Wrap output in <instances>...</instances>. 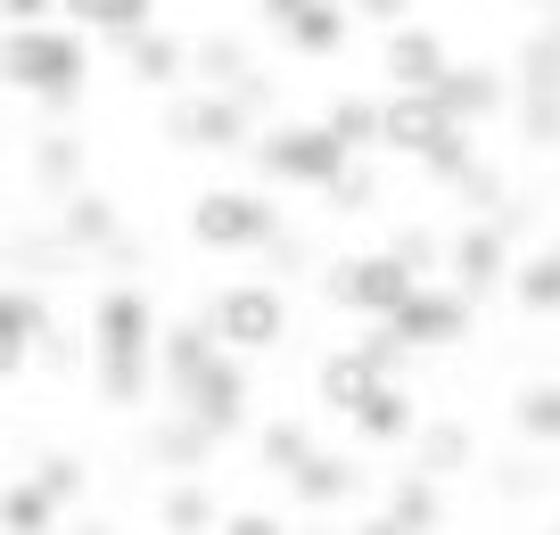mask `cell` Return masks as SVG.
<instances>
[{"mask_svg": "<svg viewBox=\"0 0 560 535\" xmlns=\"http://www.w3.org/2000/svg\"><path fill=\"white\" fill-rule=\"evenodd\" d=\"M338 420H347V437H354V445H371V453H380V445H404V437H412V420H420V396H412L404 380H380L363 404H347Z\"/></svg>", "mask_w": 560, "mask_h": 535, "instance_id": "cell-16", "label": "cell"}, {"mask_svg": "<svg viewBox=\"0 0 560 535\" xmlns=\"http://www.w3.org/2000/svg\"><path fill=\"white\" fill-rule=\"evenodd\" d=\"M445 190H454L470 214H494V207H503V190H511V182H503V165H487V156L470 149V156L454 165V182H445Z\"/></svg>", "mask_w": 560, "mask_h": 535, "instance_id": "cell-31", "label": "cell"}, {"mask_svg": "<svg viewBox=\"0 0 560 535\" xmlns=\"http://www.w3.org/2000/svg\"><path fill=\"white\" fill-rule=\"evenodd\" d=\"M511 107H520V140L536 156H552V140H560V42H552V18H544V34H527V50H520Z\"/></svg>", "mask_w": 560, "mask_h": 535, "instance_id": "cell-8", "label": "cell"}, {"mask_svg": "<svg viewBox=\"0 0 560 535\" xmlns=\"http://www.w3.org/2000/svg\"><path fill=\"white\" fill-rule=\"evenodd\" d=\"M247 387H256V380H247V363H240V354H223V346H214L207 363H198V371H190V380H182V387H165V396H174L182 412H190L198 429L214 437V445H231V437L247 429Z\"/></svg>", "mask_w": 560, "mask_h": 535, "instance_id": "cell-7", "label": "cell"}, {"mask_svg": "<svg viewBox=\"0 0 560 535\" xmlns=\"http://www.w3.org/2000/svg\"><path fill=\"white\" fill-rule=\"evenodd\" d=\"M445 280H454L462 296H478L487 305L494 289H503V272H511V240H503V223L494 214H470V223L445 240V264H438Z\"/></svg>", "mask_w": 560, "mask_h": 535, "instance_id": "cell-11", "label": "cell"}, {"mask_svg": "<svg viewBox=\"0 0 560 535\" xmlns=\"http://www.w3.org/2000/svg\"><path fill=\"white\" fill-rule=\"evenodd\" d=\"M214 527H231V535H280L289 519H280V511H264V502H240V511H223Z\"/></svg>", "mask_w": 560, "mask_h": 535, "instance_id": "cell-39", "label": "cell"}, {"mask_svg": "<svg viewBox=\"0 0 560 535\" xmlns=\"http://www.w3.org/2000/svg\"><path fill=\"white\" fill-rule=\"evenodd\" d=\"M140 453H149V462H158L165 478H198V469H214V437L198 429L190 412H174V420H149Z\"/></svg>", "mask_w": 560, "mask_h": 535, "instance_id": "cell-21", "label": "cell"}, {"mask_svg": "<svg viewBox=\"0 0 560 535\" xmlns=\"http://www.w3.org/2000/svg\"><path fill=\"white\" fill-rule=\"evenodd\" d=\"M445 132H454V116H445L429 91H387L380 100V149L396 156V165H420Z\"/></svg>", "mask_w": 560, "mask_h": 535, "instance_id": "cell-13", "label": "cell"}, {"mask_svg": "<svg viewBox=\"0 0 560 535\" xmlns=\"http://www.w3.org/2000/svg\"><path fill=\"white\" fill-rule=\"evenodd\" d=\"M305 453H314V429H305V420H264V429H256V462L272 469V478H280V469H298Z\"/></svg>", "mask_w": 560, "mask_h": 535, "instance_id": "cell-33", "label": "cell"}, {"mask_svg": "<svg viewBox=\"0 0 560 535\" xmlns=\"http://www.w3.org/2000/svg\"><path fill=\"white\" fill-rule=\"evenodd\" d=\"M0 91L34 100L42 116H74L91 91V34L67 18L0 25Z\"/></svg>", "mask_w": 560, "mask_h": 535, "instance_id": "cell-1", "label": "cell"}, {"mask_svg": "<svg viewBox=\"0 0 560 535\" xmlns=\"http://www.w3.org/2000/svg\"><path fill=\"white\" fill-rule=\"evenodd\" d=\"M83 165H91V149H83V132H74V124H50V132L34 140V156H25V173H34L42 198L74 190V182H83Z\"/></svg>", "mask_w": 560, "mask_h": 535, "instance_id": "cell-24", "label": "cell"}, {"mask_svg": "<svg viewBox=\"0 0 560 535\" xmlns=\"http://www.w3.org/2000/svg\"><path fill=\"white\" fill-rule=\"evenodd\" d=\"M404 445H412V469L420 478H462V469H478V429L470 420H412V437H404Z\"/></svg>", "mask_w": 560, "mask_h": 535, "instance_id": "cell-18", "label": "cell"}, {"mask_svg": "<svg viewBox=\"0 0 560 535\" xmlns=\"http://www.w3.org/2000/svg\"><path fill=\"white\" fill-rule=\"evenodd\" d=\"M511 429H520V445L560 453V387L552 380H527L520 396H511Z\"/></svg>", "mask_w": 560, "mask_h": 535, "instance_id": "cell-29", "label": "cell"}, {"mask_svg": "<svg viewBox=\"0 0 560 535\" xmlns=\"http://www.w3.org/2000/svg\"><path fill=\"white\" fill-rule=\"evenodd\" d=\"M371 387H380V363H371L363 346H330L314 363V396H322V412H347V404H363Z\"/></svg>", "mask_w": 560, "mask_h": 535, "instance_id": "cell-22", "label": "cell"}, {"mask_svg": "<svg viewBox=\"0 0 560 535\" xmlns=\"http://www.w3.org/2000/svg\"><path fill=\"white\" fill-rule=\"evenodd\" d=\"M412 289V272H404L387 247H371V256H338V264H322V296H330L338 313H354V322H380L396 296Z\"/></svg>", "mask_w": 560, "mask_h": 535, "instance_id": "cell-10", "label": "cell"}, {"mask_svg": "<svg viewBox=\"0 0 560 535\" xmlns=\"http://www.w3.org/2000/svg\"><path fill=\"white\" fill-rule=\"evenodd\" d=\"M322 198H330L338 214H371V207H380V173H371L363 156H347V165L322 182Z\"/></svg>", "mask_w": 560, "mask_h": 535, "instance_id": "cell-36", "label": "cell"}, {"mask_svg": "<svg viewBox=\"0 0 560 535\" xmlns=\"http://www.w3.org/2000/svg\"><path fill=\"white\" fill-rule=\"evenodd\" d=\"M429 100H438L454 124H470V132H478V124H494V116L511 107V74H503V67H478V58H454V67L438 74V91H429Z\"/></svg>", "mask_w": 560, "mask_h": 535, "instance_id": "cell-14", "label": "cell"}, {"mask_svg": "<svg viewBox=\"0 0 560 535\" xmlns=\"http://www.w3.org/2000/svg\"><path fill=\"white\" fill-rule=\"evenodd\" d=\"M247 156H256V173H272L289 190H322V182L347 165V149L330 140V124H272V116L247 132Z\"/></svg>", "mask_w": 560, "mask_h": 535, "instance_id": "cell-5", "label": "cell"}, {"mask_svg": "<svg viewBox=\"0 0 560 535\" xmlns=\"http://www.w3.org/2000/svg\"><path fill=\"white\" fill-rule=\"evenodd\" d=\"M511 305L527 313V322H552L560 313V256H552V240L544 247H527V256H511Z\"/></svg>", "mask_w": 560, "mask_h": 535, "instance_id": "cell-25", "label": "cell"}, {"mask_svg": "<svg viewBox=\"0 0 560 535\" xmlns=\"http://www.w3.org/2000/svg\"><path fill=\"white\" fill-rule=\"evenodd\" d=\"M347 34H354L347 0H298L289 25H280V50H289V58H338V50H347Z\"/></svg>", "mask_w": 560, "mask_h": 535, "instance_id": "cell-20", "label": "cell"}, {"mask_svg": "<svg viewBox=\"0 0 560 535\" xmlns=\"http://www.w3.org/2000/svg\"><path fill=\"white\" fill-rule=\"evenodd\" d=\"M247 67H256V42H247V34H207V42H190V74H182V83L231 91Z\"/></svg>", "mask_w": 560, "mask_h": 535, "instance_id": "cell-26", "label": "cell"}, {"mask_svg": "<svg viewBox=\"0 0 560 535\" xmlns=\"http://www.w3.org/2000/svg\"><path fill=\"white\" fill-rule=\"evenodd\" d=\"M34 18H58V0H0V25H34Z\"/></svg>", "mask_w": 560, "mask_h": 535, "instance_id": "cell-41", "label": "cell"}, {"mask_svg": "<svg viewBox=\"0 0 560 535\" xmlns=\"http://www.w3.org/2000/svg\"><path fill=\"white\" fill-rule=\"evenodd\" d=\"M412 9H420V0H347V18H354V25H404Z\"/></svg>", "mask_w": 560, "mask_h": 535, "instance_id": "cell-40", "label": "cell"}, {"mask_svg": "<svg viewBox=\"0 0 560 535\" xmlns=\"http://www.w3.org/2000/svg\"><path fill=\"white\" fill-rule=\"evenodd\" d=\"M58 18L100 34V42H124V34H140V25L158 18V0H58Z\"/></svg>", "mask_w": 560, "mask_h": 535, "instance_id": "cell-27", "label": "cell"}, {"mask_svg": "<svg viewBox=\"0 0 560 535\" xmlns=\"http://www.w3.org/2000/svg\"><path fill=\"white\" fill-rule=\"evenodd\" d=\"M223 519V502H214V478L198 469V478H174L158 495V527H174V535H198V527H214Z\"/></svg>", "mask_w": 560, "mask_h": 535, "instance_id": "cell-28", "label": "cell"}, {"mask_svg": "<svg viewBox=\"0 0 560 535\" xmlns=\"http://www.w3.org/2000/svg\"><path fill=\"white\" fill-rule=\"evenodd\" d=\"M116 50H124V74H132L140 91H174L182 74H190V42H182L174 25H158V18L140 25V34H124Z\"/></svg>", "mask_w": 560, "mask_h": 535, "instance_id": "cell-17", "label": "cell"}, {"mask_svg": "<svg viewBox=\"0 0 560 535\" xmlns=\"http://www.w3.org/2000/svg\"><path fill=\"white\" fill-rule=\"evenodd\" d=\"M289 9H298V0H256V18H264V34H280V25H289Z\"/></svg>", "mask_w": 560, "mask_h": 535, "instance_id": "cell-42", "label": "cell"}, {"mask_svg": "<svg viewBox=\"0 0 560 535\" xmlns=\"http://www.w3.org/2000/svg\"><path fill=\"white\" fill-rule=\"evenodd\" d=\"M34 486L58 502V511H67V502L91 495V462H83V453H42V462H34Z\"/></svg>", "mask_w": 560, "mask_h": 535, "instance_id": "cell-35", "label": "cell"}, {"mask_svg": "<svg viewBox=\"0 0 560 535\" xmlns=\"http://www.w3.org/2000/svg\"><path fill=\"white\" fill-rule=\"evenodd\" d=\"M149 338H158V296L140 280H116V289L91 296V380H100V404L132 412L149 396V380H158Z\"/></svg>", "mask_w": 560, "mask_h": 535, "instance_id": "cell-2", "label": "cell"}, {"mask_svg": "<svg viewBox=\"0 0 560 535\" xmlns=\"http://www.w3.org/2000/svg\"><path fill=\"white\" fill-rule=\"evenodd\" d=\"M322 124H330V140L347 156H371L380 149V100H371V91H338L330 107H322Z\"/></svg>", "mask_w": 560, "mask_h": 535, "instance_id": "cell-30", "label": "cell"}, {"mask_svg": "<svg viewBox=\"0 0 560 535\" xmlns=\"http://www.w3.org/2000/svg\"><path fill=\"white\" fill-rule=\"evenodd\" d=\"M445 67H454V50H445L438 25H420V18L380 25V83L387 91H438Z\"/></svg>", "mask_w": 560, "mask_h": 535, "instance_id": "cell-12", "label": "cell"}, {"mask_svg": "<svg viewBox=\"0 0 560 535\" xmlns=\"http://www.w3.org/2000/svg\"><path fill=\"white\" fill-rule=\"evenodd\" d=\"M247 132H256V116H247L231 91H207V83H190L165 107V140H174V149H198V156H240Z\"/></svg>", "mask_w": 560, "mask_h": 535, "instance_id": "cell-9", "label": "cell"}, {"mask_svg": "<svg viewBox=\"0 0 560 535\" xmlns=\"http://www.w3.org/2000/svg\"><path fill=\"white\" fill-rule=\"evenodd\" d=\"M380 322L396 329L412 354H445V346H462V338L478 329V296H462L454 280H412V289H404Z\"/></svg>", "mask_w": 560, "mask_h": 535, "instance_id": "cell-4", "label": "cell"}, {"mask_svg": "<svg viewBox=\"0 0 560 535\" xmlns=\"http://www.w3.org/2000/svg\"><path fill=\"white\" fill-rule=\"evenodd\" d=\"M198 322L214 329V346H223V354L264 363V354H280V346H289L298 305H289V289H280V280H231V289L207 296V313H198Z\"/></svg>", "mask_w": 560, "mask_h": 535, "instance_id": "cell-3", "label": "cell"}, {"mask_svg": "<svg viewBox=\"0 0 560 535\" xmlns=\"http://www.w3.org/2000/svg\"><path fill=\"white\" fill-rule=\"evenodd\" d=\"M280 486H289V502H298V511H338V502H354L363 495V462H354V453H305L298 469H280Z\"/></svg>", "mask_w": 560, "mask_h": 535, "instance_id": "cell-15", "label": "cell"}, {"mask_svg": "<svg viewBox=\"0 0 560 535\" xmlns=\"http://www.w3.org/2000/svg\"><path fill=\"white\" fill-rule=\"evenodd\" d=\"M544 486H552V453H536V445L511 453V462L494 469V495L503 502H544Z\"/></svg>", "mask_w": 560, "mask_h": 535, "instance_id": "cell-34", "label": "cell"}, {"mask_svg": "<svg viewBox=\"0 0 560 535\" xmlns=\"http://www.w3.org/2000/svg\"><path fill=\"white\" fill-rule=\"evenodd\" d=\"M280 231V207L264 190H198L190 198V240L207 256H256Z\"/></svg>", "mask_w": 560, "mask_h": 535, "instance_id": "cell-6", "label": "cell"}, {"mask_svg": "<svg viewBox=\"0 0 560 535\" xmlns=\"http://www.w3.org/2000/svg\"><path fill=\"white\" fill-rule=\"evenodd\" d=\"M354 346H363L371 363H380V380H412V363H420V354H412V346H404V338H396L387 322H371V329H363Z\"/></svg>", "mask_w": 560, "mask_h": 535, "instance_id": "cell-38", "label": "cell"}, {"mask_svg": "<svg viewBox=\"0 0 560 535\" xmlns=\"http://www.w3.org/2000/svg\"><path fill=\"white\" fill-rule=\"evenodd\" d=\"M116 231H124L116 198L83 190V182H74V190H58V240H67L74 256H91V247H100V240H116Z\"/></svg>", "mask_w": 560, "mask_h": 535, "instance_id": "cell-23", "label": "cell"}, {"mask_svg": "<svg viewBox=\"0 0 560 535\" xmlns=\"http://www.w3.org/2000/svg\"><path fill=\"white\" fill-rule=\"evenodd\" d=\"M0 527L9 535H42V527H58V502L42 495L34 478H18V486H0Z\"/></svg>", "mask_w": 560, "mask_h": 535, "instance_id": "cell-32", "label": "cell"}, {"mask_svg": "<svg viewBox=\"0 0 560 535\" xmlns=\"http://www.w3.org/2000/svg\"><path fill=\"white\" fill-rule=\"evenodd\" d=\"M371 535H429V527H445V486L438 478H396L387 486V502H380V519H363Z\"/></svg>", "mask_w": 560, "mask_h": 535, "instance_id": "cell-19", "label": "cell"}, {"mask_svg": "<svg viewBox=\"0 0 560 535\" xmlns=\"http://www.w3.org/2000/svg\"><path fill=\"white\" fill-rule=\"evenodd\" d=\"M387 256H396L412 280H438V264H445V231H429V223H404L396 240H387Z\"/></svg>", "mask_w": 560, "mask_h": 535, "instance_id": "cell-37", "label": "cell"}]
</instances>
